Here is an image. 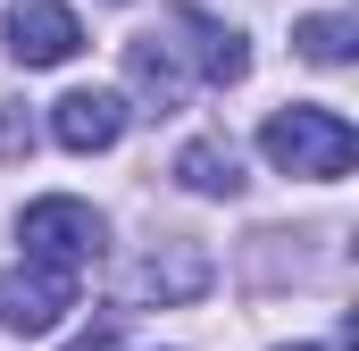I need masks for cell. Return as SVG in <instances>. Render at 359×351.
<instances>
[{
	"label": "cell",
	"mask_w": 359,
	"mask_h": 351,
	"mask_svg": "<svg viewBox=\"0 0 359 351\" xmlns=\"http://www.w3.org/2000/svg\"><path fill=\"white\" fill-rule=\"evenodd\" d=\"M201 284H209V251H192V243H168L142 260V293H159V301H192Z\"/></svg>",
	"instance_id": "9c48e42d"
},
{
	"label": "cell",
	"mask_w": 359,
	"mask_h": 351,
	"mask_svg": "<svg viewBox=\"0 0 359 351\" xmlns=\"http://www.w3.org/2000/svg\"><path fill=\"white\" fill-rule=\"evenodd\" d=\"M17 243H25L34 267L84 276V267L109 251V226H100V209L76 201V192H42V201H25V218H17Z\"/></svg>",
	"instance_id": "7a4b0ae2"
},
{
	"label": "cell",
	"mask_w": 359,
	"mask_h": 351,
	"mask_svg": "<svg viewBox=\"0 0 359 351\" xmlns=\"http://www.w3.org/2000/svg\"><path fill=\"white\" fill-rule=\"evenodd\" d=\"M126 92H100V84H76L50 100V134H59V151H109L117 134H126Z\"/></svg>",
	"instance_id": "5b68a950"
},
{
	"label": "cell",
	"mask_w": 359,
	"mask_h": 351,
	"mask_svg": "<svg viewBox=\"0 0 359 351\" xmlns=\"http://www.w3.org/2000/svg\"><path fill=\"white\" fill-rule=\"evenodd\" d=\"M184 25L201 34V42H192V76H201V84H243V76H251V51H243L234 25H217V17H201V8H184Z\"/></svg>",
	"instance_id": "ba28073f"
},
{
	"label": "cell",
	"mask_w": 359,
	"mask_h": 351,
	"mask_svg": "<svg viewBox=\"0 0 359 351\" xmlns=\"http://www.w3.org/2000/svg\"><path fill=\"white\" fill-rule=\"evenodd\" d=\"M292 51H301V59H318V67H343V59L359 51V25H351V17H334V8H318V17H301V25H292Z\"/></svg>",
	"instance_id": "30bf717a"
},
{
	"label": "cell",
	"mask_w": 359,
	"mask_h": 351,
	"mask_svg": "<svg viewBox=\"0 0 359 351\" xmlns=\"http://www.w3.org/2000/svg\"><path fill=\"white\" fill-rule=\"evenodd\" d=\"M259 151H268L284 176H309V184H334V176H351L359 159V134L351 117H334V109H309V100H292V109H276L268 126H259Z\"/></svg>",
	"instance_id": "6da1fadb"
},
{
	"label": "cell",
	"mask_w": 359,
	"mask_h": 351,
	"mask_svg": "<svg viewBox=\"0 0 359 351\" xmlns=\"http://www.w3.org/2000/svg\"><path fill=\"white\" fill-rule=\"evenodd\" d=\"M34 151V126L17 117V100H0V159H25Z\"/></svg>",
	"instance_id": "8fae6325"
},
{
	"label": "cell",
	"mask_w": 359,
	"mask_h": 351,
	"mask_svg": "<svg viewBox=\"0 0 359 351\" xmlns=\"http://www.w3.org/2000/svg\"><path fill=\"white\" fill-rule=\"evenodd\" d=\"M292 351H326V343H292Z\"/></svg>",
	"instance_id": "7c38bea8"
},
{
	"label": "cell",
	"mask_w": 359,
	"mask_h": 351,
	"mask_svg": "<svg viewBox=\"0 0 359 351\" xmlns=\"http://www.w3.org/2000/svg\"><path fill=\"white\" fill-rule=\"evenodd\" d=\"M84 51V25L67 0H8V59L17 67H67Z\"/></svg>",
	"instance_id": "277c9868"
},
{
	"label": "cell",
	"mask_w": 359,
	"mask_h": 351,
	"mask_svg": "<svg viewBox=\"0 0 359 351\" xmlns=\"http://www.w3.org/2000/svg\"><path fill=\"white\" fill-rule=\"evenodd\" d=\"M176 184L201 192V201H234V192H243V151H234L226 134H201V143L176 151Z\"/></svg>",
	"instance_id": "52a82bcc"
},
{
	"label": "cell",
	"mask_w": 359,
	"mask_h": 351,
	"mask_svg": "<svg viewBox=\"0 0 359 351\" xmlns=\"http://www.w3.org/2000/svg\"><path fill=\"white\" fill-rule=\"evenodd\" d=\"M76 310V276H59V267H8L0 276V326L8 335H25V343H42V335H59V318Z\"/></svg>",
	"instance_id": "3957f363"
},
{
	"label": "cell",
	"mask_w": 359,
	"mask_h": 351,
	"mask_svg": "<svg viewBox=\"0 0 359 351\" xmlns=\"http://www.w3.org/2000/svg\"><path fill=\"white\" fill-rule=\"evenodd\" d=\"M126 76H134V92H151L159 109H176L184 92H192V67H184L176 34H134L126 42Z\"/></svg>",
	"instance_id": "8992f818"
}]
</instances>
